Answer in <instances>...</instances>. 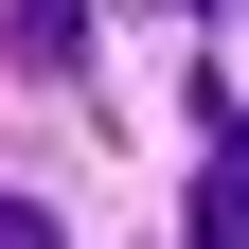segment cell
<instances>
[{
  "mask_svg": "<svg viewBox=\"0 0 249 249\" xmlns=\"http://www.w3.org/2000/svg\"><path fill=\"white\" fill-rule=\"evenodd\" d=\"M213 160H196V231L178 249H249V124H196Z\"/></svg>",
  "mask_w": 249,
  "mask_h": 249,
  "instance_id": "6da1fadb",
  "label": "cell"
},
{
  "mask_svg": "<svg viewBox=\"0 0 249 249\" xmlns=\"http://www.w3.org/2000/svg\"><path fill=\"white\" fill-rule=\"evenodd\" d=\"M18 71H89V0H18Z\"/></svg>",
  "mask_w": 249,
  "mask_h": 249,
  "instance_id": "7a4b0ae2",
  "label": "cell"
},
{
  "mask_svg": "<svg viewBox=\"0 0 249 249\" xmlns=\"http://www.w3.org/2000/svg\"><path fill=\"white\" fill-rule=\"evenodd\" d=\"M0 249H53V213H36V196H0Z\"/></svg>",
  "mask_w": 249,
  "mask_h": 249,
  "instance_id": "3957f363",
  "label": "cell"
},
{
  "mask_svg": "<svg viewBox=\"0 0 249 249\" xmlns=\"http://www.w3.org/2000/svg\"><path fill=\"white\" fill-rule=\"evenodd\" d=\"M213 18H231V0H213Z\"/></svg>",
  "mask_w": 249,
  "mask_h": 249,
  "instance_id": "277c9868",
  "label": "cell"
}]
</instances>
